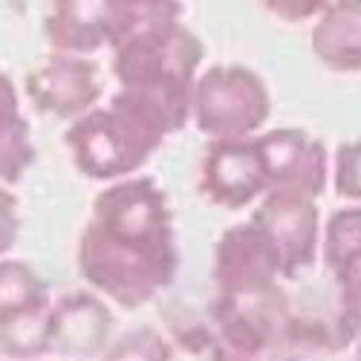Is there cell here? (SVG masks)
Listing matches in <instances>:
<instances>
[{"mask_svg":"<svg viewBox=\"0 0 361 361\" xmlns=\"http://www.w3.org/2000/svg\"><path fill=\"white\" fill-rule=\"evenodd\" d=\"M165 122L139 96L118 90L104 104L78 116L64 130V145L75 171L110 185L136 176L168 142Z\"/></svg>","mask_w":361,"mask_h":361,"instance_id":"cell-3","label":"cell"},{"mask_svg":"<svg viewBox=\"0 0 361 361\" xmlns=\"http://www.w3.org/2000/svg\"><path fill=\"white\" fill-rule=\"evenodd\" d=\"M78 272L122 310L147 307L176 281L173 214L154 176L136 173L99 191L78 237Z\"/></svg>","mask_w":361,"mask_h":361,"instance_id":"cell-1","label":"cell"},{"mask_svg":"<svg viewBox=\"0 0 361 361\" xmlns=\"http://www.w3.org/2000/svg\"><path fill=\"white\" fill-rule=\"evenodd\" d=\"M212 278L217 298H257L278 289L283 269L269 234L252 220H243L217 237Z\"/></svg>","mask_w":361,"mask_h":361,"instance_id":"cell-5","label":"cell"},{"mask_svg":"<svg viewBox=\"0 0 361 361\" xmlns=\"http://www.w3.org/2000/svg\"><path fill=\"white\" fill-rule=\"evenodd\" d=\"M104 84L99 64L87 55L49 52L23 78V96L35 113L58 122H75L102 102Z\"/></svg>","mask_w":361,"mask_h":361,"instance_id":"cell-7","label":"cell"},{"mask_svg":"<svg viewBox=\"0 0 361 361\" xmlns=\"http://www.w3.org/2000/svg\"><path fill=\"white\" fill-rule=\"evenodd\" d=\"M321 257L336 281L341 324L355 336L361 329V205L347 202L324 220Z\"/></svg>","mask_w":361,"mask_h":361,"instance_id":"cell-11","label":"cell"},{"mask_svg":"<svg viewBox=\"0 0 361 361\" xmlns=\"http://www.w3.org/2000/svg\"><path fill=\"white\" fill-rule=\"evenodd\" d=\"M329 185L350 205H361V136L336 147L329 162Z\"/></svg>","mask_w":361,"mask_h":361,"instance_id":"cell-16","label":"cell"},{"mask_svg":"<svg viewBox=\"0 0 361 361\" xmlns=\"http://www.w3.org/2000/svg\"><path fill=\"white\" fill-rule=\"evenodd\" d=\"M41 347L61 355H93L110 344L113 315L96 292H73L52 300L41 321Z\"/></svg>","mask_w":361,"mask_h":361,"instance_id":"cell-10","label":"cell"},{"mask_svg":"<svg viewBox=\"0 0 361 361\" xmlns=\"http://www.w3.org/2000/svg\"><path fill=\"white\" fill-rule=\"evenodd\" d=\"M110 49L118 90L154 107L171 136L183 130L191 122L194 84L205 61L194 29L183 18L128 20L116 29Z\"/></svg>","mask_w":361,"mask_h":361,"instance_id":"cell-2","label":"cell"},{"mask_svg":"<svg viewBox=\"0 0 361 361\" xmlns=\"http://www.w3.org/2000/svg\"><path fill=\"white\" fill-rule=\"evenodd\" d=\"M272 116V93L263 75L246 64L202 67L194 84L191 122L212 139L257 136Z\"/></svg>","mask_w":361,"mask_h":361,"instance_id":"cell-4","label":"cell"},{"mask_svg":"<svg viewBox=\"0 0 361 361\" xmlns=\"http://www.w3.org/2000/svg\"><path fill=\"white\" fill-rule=\"evenodd\" d=\"M257 4L283 23H312L329 0H257Z\"/></svg>","mask_w":361,"mask_h":361,"instance_id":"cell-19","label":"cell"},{"mask_svg":"<svg viewBox=\"0 0 361 361\" xmlns=\"http://www.w3.org/2000/svg\"><path fill=\"white\" fill-rule=\"evenodd\" d=\"M118 4H122L118 26L128 20H145V18H183V0H118Z\"/></svg>","mask_w":361,"mask_h":361,"instance_id":"cell-20","label":"cell"},{"mask_svg":"<svg viewBox=\"0 0 361 361\" xmlns=\"http://www.w3.org/2000/svg\"><path fill=\"white\" fill-rule=\"evenodd\" d=\"M20 202L18 197L9 191V185L0 183V257H6L20 237Z\"/></svg>","mask_w":361,"mask_h":361,"instance_id":"cell-18","label":"cell"},{"mask_svg":"<svg viewBox=\"0 0 361 361\" xmlns=\"http://www.w3.org/2000/svg\"><path fill=\"white\" fill-rule=\"evenodd\" d=\"M249 220L260 226L275 243L283 281H298L315 269L321 257V231H324L318 200L283 194V191H266L255 202Z\"/></svg>","mask_w":361,"mask_h":361,"instance_id":"cell-6","label":"cell"},{"mask_svg":"<svg viewBox=\"0 0 361 361\" xmlns=\"http://www.w3.org/2000/svg\"><path fill=\"white\" fill-rule=\"evenodd\" d=\"M122 4L118 0H49L44 35L49 52L93 58L113 44Z\"/></svg>","mask_w":361,"mask_h":361,"instance_id":"cell-12","label":"cell"},{"mask_svg":"<svg viewBox=\"0 0 361 361\" xmlns=\"http://www.w3.org/2000/svg\"><path fill=\"white\" fill-rule=\"evenodd\" d=\"M49 307V283L35 269L15 257H0V329L41 324Z\"/></svg>","mask_w":361,"mask_h":361,"instance_id":"cell-15","label":"cell"},{"mask_svg":"<svg viewBox=\"0 0 361 361\" xmlns=\"http://www.w3.org/2000/svg\"><path fill=\"white\" fill-rule=\"evenodd\" d=\"M35 159L38 150L32 142V125L20 107V90L6 70H0V183L18 185L32 171Z\"/></svg>","mask_w":361,"mask_h":361,"instance_id":"cell-14","label":"cell"},{"mask_svg":"<svg viewBox=\"0 0 361 361\" xmlns=\"http://www.w3.org/2000/svg\"><path fill=\"white\" fill-rule=\"evenodd\" d=\"M353 361H361V329L355 333V353H353Z\"/></svg>","mask_w":361,"mask_h":361,"instance_id":"cell-21","label":"cell"},{"mask_svg":"<svg viewBox=\"0 0 361 361\" xmlns=\"http://www.w3.org/2000/svg\"><path fill=\"white\" fill-rule=\"evenodd\" d=\"M310 47L318 64L338 75L361 73V0H329L312 20Z\"/></svg>","mask_w":361,"mask_h":361,"instance_id":"cell-13","label":"cell"},{"mask_svg":"<svg viewBox=\"0 0 361 361\" xmlns=\"http://www.w3.org/2000/svg\"><path fill=\"white\" fill-rule=\"evenodd\" d=\"M104 361H171V350L162 336L150 329H133L116 341L113 353Z\"/></svg>","mask_w":361,"mask_h":361,"instance_id":"cell-17","label":"cell"},{"mask_svg":"<svg viewBox=\"0 0 361 361\" xmlns=\"http://www.w3.org/2000/svg\"><path fill=\"white\" fill-rule=\"evenodd\" d=\"M197 188L223 212H243L255 205L269 188L255 136L208 142L200 157Z\"/></svg>","mask_w":361,"mask_h":361,"instance_id":"cell-8","label":"cell"},{"mask_svg":"<svg viewBox=\"0 0 361 361\" xmlns=\"http://www.w3.org/2000/svg\"><path fill=\"white\" fill-rule=\"evenodd\" d=\"M263 171H266V191H283L321 200L329 185V154L326 145L300 130V128H275L260 130L255 136Z\"/></svg>","mask_w":361,"mask_h":361,"instance_id":"cell-9","label":"cell"}]
</instances>
